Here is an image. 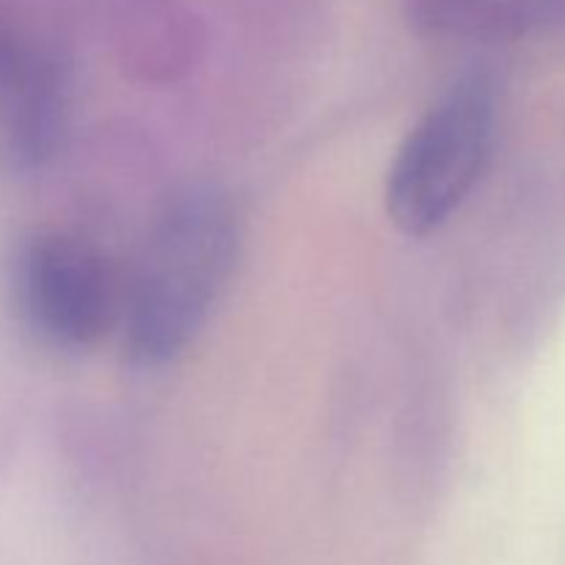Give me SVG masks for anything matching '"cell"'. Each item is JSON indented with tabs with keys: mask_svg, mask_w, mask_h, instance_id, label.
<instances>
[{
	"mask_svg": "<svg viewBox=\"0 0 565 565\" xmlns=\"http://www.w3.org/2000/svg\"><path fill=\"white\" fill-rule=\"evenodd\" d=\"M237 243L235 204L218 188L191 185L166 204L121 307L132 362L160 367L196 340L230 281Z\"/></svg>",
	"mask_w": 565,
	"mask_h": 565,
	"instance_id": "6da1fadb",
	"label": "cell"
},
{
	"mask_svg": "<svg viewBox=\"0 0 565 565\" xmlns=\"http://www.w3.org/2000/svg\"><path fill=\"white\" fill-rule=\"evenodd\" d=\"M497 132V88L467 75L447 88L397 149L386 177V213L412 237L447 224L475 191Z\"/></svg>",
	"mask_w": 565,
	"mask_h": 565,
	"instance_id": "7a4b0ae2",
	"label": "cell"
},
{
	"mask_svg": "<svg viewBox=\"0 0 565 565\" xmlns=\"http://www.w3.org/2000/svg\"><path fill=\"white\" fill-rule=\"evenodd\" d=\"M14 285L31 329L64 348L97 342L121 309L103 254L66 232H42L22 246Z\"/></svg>",
	"mask_w": 565,
	"mask_h": 565,
	"instance_id": "3957f363",
	"label": "cell"
},
{
	"mask_svg": "<svg viewBox=\"0 0 565 565\" xmlns=\"http://www.w3.org/2000/svg\"><path fill=\"white\" fill-rule=\"evenodd\" d=\"M66 77L61 61L0 17V158L9 169L47 163L66 130Z\"/></svg>",
	"mask_w": 565,
	"mask_h": 565,
	"instance_id": "277c9868",
	"label": "cell"
}]
</instances>
